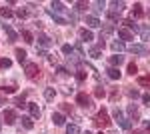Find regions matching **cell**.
I'll use <instances>...</instances> for the list:
<instances>
[{
    "mask_svg": "<svg viewBox=\"0 0 150 134\" xmlns=\"http://www.w3.org/2000/svg\"><path fill=\"white\" fill-rule=\"evenodd\" d=\"M92 122L98 126V128H108L110 126V116H108V112H106V108H102V110H98V114L92 118Z\"/></svg>",
    "mask_w": 150,
    "mask_h": 134,
    "instance_id": "obj_1",
    "label": "cell"
},
{
    "mask_svg": "<svg viewBox=\"0 0 150 134\" xmlns=\"http://www.w3.org/2000/svg\"><path fill=\"white\" fill-rule=\"evenodd\" d=\"M24 72H26L28 78H38V76H40V68H38L36 62H28V64L24 66Z\"/></svg>",
    "mask_w": 150,
    "mask_h": 134,
    "instance_id": "obj_2",
    "label": "cell"
},
{
    "mask_svg": "<svg viewBox=\"0 0 150 134\" xmlns=\"http://www.w3.org/2000/svg\"><path fill=\"white\" fill-rule=\"evenodd\" d=\"M128 50H130L132 54H140V56L148 54V46H146V44H130V46H128Z\"/></svg>",
    "mask_w": 150,
    "mask_h": 134,
    "instance_id": "obj_3",
    "label": "cell"
},
{
    "mask_svg": "<svg viewBox=\"0 0 150 134\" xmlns=\"http://www.w3.org/2000/svg\"><path fill=\"white\" fill-rule=\"evenodd\" d=\"M76 102H78L80 106H84V108H90V106H92V98H90L88 94H84V92H80V94L76 96Z\"/></svg>",
    "mask_w": 150,
    "mask_h": 134,
    "instance_id": "obj_4",
    "label": "cell"
},
{
    "mask_svg": "<svg viewBox=\"0 0 150 134\" xmlns=\"http://www.w3.org/2000/svg\"><path fill=\"white\" fill-rule=\"evenodd\" d=\"M50 10L54 12V14H58V16H60V14H64V12L68 10V8H66L62 2H52V4H50Z\"/></svg>",
    "mask_w": 150,
    "mask_h": 134,
    "instance_id": "obj_5",
    "label": "cell"
},
{
    "mask_svg": "<svg viewBox=\"0 0 150 134\" xmlns=\"http://www.w3.org/2000/svg\"><path fill=\"white\" fill-rule=\"evenodd\" d=\"M118 36H120L122 40H132V38H134V34L130 32L128 28H124V26H122V28H118Z\"/></svg>",
    "mask_w": 150,
    "mask_h": 134,
    "instance_id": "obj_6",
    "label": "cell"
},
{
    "mask_svg": "<svg viewBox=\"0 0 150 134\" xmlns=\"http://www.w3.org/2000/svg\"><path fill=\"white\" fill-rule=\"evenodd\" d=\"M2 28H4V32L8 34V38H10V42H16V40H18V34L14 32V30H12V28L8 26V24H2Z\"/></svg>",
    "mask_w": 150,
    "mask_h": 134,
    "instance_id": "obj_7",
    "label": "cell"
},
{
    "mask_svg": "<svg viewBox=\"0 0 150 134\" xmlns=\"http://www.w3.org/2000/svg\"><path fill=\"white\" fill-rule=\"evenodd\" d=\"M38 44L42 46V48H50V46H52V40L48 38L46 34H40V36H38Z\"/></svg>",
    "mask_w": 150,
    "mask_h": 134,
    "instance_id": "obj_8",
    "label": "cell"
},
{
    "mask_svg": "<svg viewBox=\"0 0 150 134\" xmlns=\"http://www.w3.org/2000/svg\"><path fill=\"white\" fill-rule=\"evenodd\" d=\"M86 24H88L90 28H100V26H102V22H100L96 16H86Z\"/></svg>",
    "mask_w": 150,
    "mask_h": 134,
    "instance_id": "obj_9",
    "label": "cell"
},
{
    "mask_svg": "<svg viewBox=\"0 0 150 134\" xmlns=\"http://www.w3.org/2000/svg\"><path fill=\"white\" fill-rule=\"evenodd\" d=\"M4 122L6 124H14L16 122V112L14 110H6L4 112Z\"/></svg>",
    "mask_w": 150,
    "mask_h": 134,
    "instance_id": "obj_10",
    "label": "cell"
},
{
    "mask_svg": "<svg viewBox=\"0 0 150 134\" xmlns=\"http://www.w3.org/2000/svg\"><path fill=\"white\" fill-rule=\"evenodd\" d=\"M52 122L56 124V126H62V124L66 122V118H64V114H60V112H54V114H52Z\"/></svg>",
    "mask_w": 150,
    "mask_h": 134,
    "instance_id": "obj_11",
    "label": "cell"
},
{
    "mask_svg": "<svg viewBox=\"0 0 150 134\" xmlns=\"http://www.w3.org/2000/svg\"><path fill=\"white\" fill-rule=\"evenodd\" d=\"M80 38H82V42H88V40H92L94 38V34L88 30V28H82L80 30Z\"/></svg>",
    "mask_w": 150,
    "mask_h": 134,
    "instance_id": "obj_12",
    "label": "cell"
},
{
    "mask_svg": "<svg viewBox=\"0 0 150 134\" xmlns=\"http://www.w3.org/2000/svg\"><path fill=\"white\" fill-rule=\"evenodd\" d=\"M48 14L52 16V20H54V22H56V24H66V22H68V20H66L64 16H58V14H54V12L50 10V8H48Z\"/></svg>",
    "mask_w": 150,
    "mask_h": 134,
    "instance_id": "obj_13",
    "label": "cell"
},
{
    "mask_svg": "<svg viewBox=\"0 0 150 134\" xmlns=\"http://www.w3.org/2000/svg\"><path fill=\"white\" fill-rule=\"evenodd\" d=\"M16 58H18V62H20V64H24V66L28 64V62H26V52H24L22 48H16Z\"/></svg>",
    "mask_w": 150,
    "mask_h": 134,
    "instance_id": "obj_14",
    "label": "cell"
},
{
    "mask_svg": "<svg viewBox=\"0 0 150 134\" xmlns=\"http://www.w3.org/2000/svg\"><path fill=\"white\" fill-rule=\"evenodd\" d=\"M122 62H124V56H120V54H116V56H112V58H110V66H120V64H122Z\"/></svg>",
    "mask_w": 150,
    "mask_h": 134,
    "instance_id": "obj_15",
    "label": "cell"
},
{
    "mask_svg": "<svg viewBox=\"0 0 150 134\" xmlns=\"http://www.w3.org/2000/svg\"><path fill=\"white\" fill-rule=\"evenodd\" d=\"M20 122H22V126L26 128V130H32V126H34V124H32V118H30V116H22V118H20Z\"/></svg>",
    "mask_w": 150,
    "mask_h": 134,
    "instance_id": "obj_16",
    "label": "cell"
},
{
    "mask_svg": "<svg viewBox=\"0 0 150 134\" xmlns=\"http://www.w3.org/2000/svg\"><path fill=\"white\" fill-rule=\"evenodd\" d=\"M106 72H108V76H110L112 80H118V78H120V70H118V68H114V66H110Z\"/></svg>",
    "mask_w": 150,
    "mask_h": 134,
    "instance_id": "obj_17",
    "label": "cell"
},
{
    "mask_svg": "<svg viewBox=\"0 0 150 134\" xmlns=\"http://www.w3.org/2000/svg\"><path fill=\"white\" fill-rule=\"evenodd\" d=\"M28 110H30V116H32V118H38V116H40L38 104H28Z\"/></svg>",
    "mask_w": 150,
    "mask_h": 134,
    "instance_id": "obj_18",
    "label": "cell"
},
{
    "mask_svg": "<svg viewBox=\"0 0 150 134\" xmlns=\"http://www.w3.org/2000/svg\"><path fill=\"white\" fill-rule=\"evenodd\" d=\"M142 14H144V10H142V4H138V2H136V4H134V8H132V16L140 18Z\"/></svg>",
    "mask_w": 150,
    "mask_h": 134,
    "instance_id": "obj_19",
    "label": "cell"
},
{
    "mask_svg": "<svg viewBox=\"0 0 150 134\" xmlns=\"http://www.w3.org/2000/svg\"><path fill=\"white\" fill-rule=\"evenodd\" d=\"M66 134H80L78 124H68V126H66Z\"/></svg>",
    "mask_w": 150,
    "mask_h": 134,
    "instance_id": "obj_20",
    "label": "cell"
},
{
    "mask_svg": "<svg viewBox=\"0 0 150 134\" xmlns=\"http://www.w3.org/2000/svg\"><path fill=\"white\" fill-rule=\"evenodd\" d=\"M22 38H24L26 44H32V42H34V36H32V32H28V30H24V32H22Z\"/></svg>",
    "mask_w": 150,
    "mask_h": 134,
    "instance_id": "obj_21",
    "label": "cell"
},
{
    "mask_svg": "<svg viewBox=\"0 0 150 134\" xmlns=\"http://www.w3.org/2000/svg\"><path fill=\"white\" fill-rule=\"evenodd\" d=\"M110 6H112V10H114V12H120L124 6H126V4H124V2H118V0H114V2H110Z\"/></svg>",
    "mask_w": 150,
    "mask_h": 134,
    "instance_id": "obj_22",
    "label": "cell"
},
{
    "mask_svg": "<svg viewBox=\"0 0 150 134\" xmlns=\"http://www.w3.org/2000/svg\"><path fill=\"white\" fill-rule=\"evenodd\" d=\"M0 16L2 18H12L14 16V10H10V8H0Z\"/></svg>",
    "mask_w": 150,
    "mask_h": 134,
    "instance_id": "obj_23",
    "label": "cell"
},
{
    "mask_svg": "<svg viewBox=\"0 0 150 134\" xmlns=\"http://www.w3.org/2000/svg\"><path fill=\"white\" fill-rule=\"evenodd\" d=\"M126 46H124V42H120V40H116V42H112V50L114 52H122Z\"/></svg>",
    "mask_w": 150,
    "mask_h": 134,
    "instance_id": "obj_24",
    "label": "cell"
},
{
    "mask_svg": "<svg viewBox=\"0 0 150 134\" xmlns=\"http://www.w3.org/2000/svg\"><path fill=\"white\" fill-rule=\"evenodd\" d=\"M106 18L110 20V24H112V22H116V20H118V12H114V10H108V12H106Z\"/></svg>",
    "mask_w": 150,
    "mask_h": 134,
    "instance_id": "obj_25",
    "label": "cell"
},
{
    "mask_svg": "<svg viewBox=\"0 0 150 134\" xmlns=\"http://www.w3.org/2000/svg\"><path fill=\"white\" fill-rule=\"evenodd\" d=\"M138 84H140V86L150 88V78H148V76H140V78H138Z\"/></svg>",
    "mask_w": 150,
    "mask_h": 134,
    "instance_id": "obj_26",
    "label": "cell"
},
{
    "mask_svg": "<svg viewBox=\"0 0 150 134\" xmlns=\"http://www.w3.org/2000/svg\"><path fill=\"white\" fill-rule=\"evenodd\" d=\"M120 126H122L124 130H130V128H132V122H130L128 118H122V120H120Z\"/></svg>",
    "mask_w": 150,
    "mask_h": 134,
    "instance_id": "obj_27",
    "label": "cell"
},
{
    "mask_svg": "<svg viewBox=\"0 0 150 134\" xmlns=\"http://www.w3.org/2000/svg\"><path fill=\"white\" fill-rule=\"evenodd\" d=\"M44 96H46L48 100H52V98L56 96V90H54V88H46V92H44Z\"/></svg>",
    "mask_w": 150,
    "mask_h": 134,
    "instance_id": "obj_28",
    "label": "cell"
},
{
    "mask_svg": "<svg viewBox=\"0 0 150 134\" xmlns=\"http://www.w3.org/2000/svg\"><path fill=\"white\" fill-rule=\"evenodd\" d=\"M88 54H90V58H94V60H96V58H100V48H90V52H88Z\"/></svg>",
    "mask_w": 150,
    "mask_h": 134,
    "instance_id": "obj_29",
    "label": "cell"
},
{
    "mask_svg": "<svg viewBox=\"0 0 150 134\" xmlns=\"http://www.w3.org/2000/svg\"><path fill=\"white\" fill-rule=\"evenodd\" d=\"M14 14H16L18 18H26V16H28V10H26V8H18V10L14 12Z\"/></svg>",
    "mask_w": 150,
    "mask_h": 134,
    "instance_id": "obj_30",
    "label": "cell"
},
{
    "mask_svg": "<svg viewBox=\"0 0 150 134\" xmlns=\"http://www.w3.org/2000/svg\"><path fill=\"white\" fill-rule=\"evenodd\" d=\"M128 114H130V116H138V108H136V104H130V106H128Z\"/></svg>",
    "mask_w": 150,
    "mask_h": 134,
    "instance_id": "obj_31",
    "label": "cell"
},
{
    "mask_svg": "<svg viewBox=\"0 0 150 134\" xmlns=\"http://www.w3.org/2000/svg\"><path fill=\"white\" fill-rule=\"evenodd\" d=\"M128 96L136 100V98H140V92H138V90H136V88H130V90H128Z\"/></svg>",
    "mask_w": 150,
    "mask_h": 134,
    "instance_id": "obj_32",
    "label": "cell"
},
{
    "mask_svg": "<svg viewBox=\"0 0 150 134\" xmlns=\"http://www.w3.org/2000/svg\"><path fill=\"white\" fill-rule=\"evenodd\" d=\"M0 66H2V68H10L12 66V60H8V58H0Z\"/></svg>",
    "mask_w": 150,
    "mask_h": 134,
    "instance_id": "obj_33",
    "label": "cell"
},
{
    "mask_svg": "<svg viewBox=\"0 0 150 134\" xmlns=\"http://www.w3.org/2000/svg\"><path fill=\"white\" fill-rule=\"evenodd\" d=\"M76 80H78V82H84V80H86V72H84V70H78V72H76Z\"/></svg>",
    "mask_w": 150,
    "mask_h": 134,
    "instance_id": "obj_34",
    "label": "cell"
},
{
    "mask_svg": "<svg viewBox=\"0 0 150 134\" xmlns=\"http://www.w3.org/2000/svg\"><path fill=\"white\" fill-rule=\"evenodd\" d=\"M136 72H138V68H136V64H134V62H130V64H128V74H132V76H134Z\"/></svg>",
    "mask_w": 150,
    "mask_h": 134,
    "instance_id": "obj_35",
    "label": "cell"
},
{
    "mask_svg": "<svg viewBox=\"0 0 150 134\" xmlns=\"http://www.w3.org/2000/svg\"><path fill=\"white\" fill-rule=\"evenodd\" d=\"M72 52H74V48H72L70 44H64V46H62V54H72Z\"/></svg>",
    "mask_w": 150,
    "mask_h": 134,
    "instance_id": "obj_36",
    "label": "cell"
},
{
    "mask_svg": "<svg viewBox=\"0 0 150 134\" xmlns=\"http://www.w3.org/2000/svg\"><path fill=\"white\" fill-rule=\"evenodd\" d=\"M94 96H96V98H102V96H104V88H102V86H96V90H94Z\"/></svg>",
    "mask_w": 150,
    "mask_h": 134,
    "instance_id": "obj_37",
    "label": "cell"
},
{
    "mask_svg": "<svg viewBox=\"0 0 150 134\" xmlns=\"http://www.w3.org/2000/svg\"><path fill=\"white\" fill-rule=\"evenodd\" d=\"M112 114H114V118H116V120H122V116H124L120 108H114V112H112Z\"/></svg>",
    "mask_w": 150,
    "mask_h": 134,
    "instance_id": "obj_38",
    "label": "cell"
},
{
    "mask_svg": "<svg viewBox=\"0 0 150 134\" xmlns=\"http://www.w3.org/2000/svg\"><path fill=\"white\" fill-rule=\"evenodd\" d=\"M24 98H26V94H22V96L16 98V106H18V108H22V106H24Z\"/></svg>",
    "mask_w": 150,
    "mask_h": 134,
    "instance_id": "obj_39",
    "label": "cell"
},
{
    "mask_svg": "<svg viewBox=\"0 0 150 134\" xmlns=\"http://www.w3.org/2000/svg\"><path fill=\"white\" fill-rule=\"evenodd\" d=\"M140 34H142V40H148V38H150L148 28H142V30H140Z\"/></svg>",
    "mask_w": 150,
    "mask_h": 134,
    "instance_id": "obj_40",
    "label": "cell"
},
{
    "mask_svg": "<svg viewBox=\"0 0 150 134\" xmlns=\"http://www.w3.org/2000/svg\"><path fill=\"white\" fill-rule=\"evenodd\" d=\"M76 10H86V2H76Z\"/></svg>",
    "mask_w": 150,
    "mask_h": 134,
    "instance_id": "obj_41",
    "label": "cell"
},
{
    "mask_svg": "<svg viewBox=\"0 0 150 134\" xmlns=\"http://www.w3.org/2000/svg\"><path fill=\"white\" fill-rule=\"evenodd\" d=\"M60 108H62V112H66V114H68V112H72L70 104H60Z\"/></svg>",
    "mask_w": 150,
    "mask_h": 134,
    "instance_id": "obj_42",
    "label": "cell"
},
{
    "mask_svg": "<svg viewBox=\"0 0 150 134\" xmlns=\"http://www.w3.org/2000/svg\"><path fill=\"white\" fill-rule=\"evenodd\" d=\"M2 92H6V94H12V92H14V86H4V88H2Z\"/></svg>",
    "mask_w": 150,
    "mask_h": 134,
    "instance_id": "obj_43",
    "label": "cell"
},
{
    "mask_svg": "<svg viewBox=\"0 0 150 134\" xmlns=\"http://www.w3.org/2000/svg\"><path fill=\"white\" fill-rule=\"evenodd\" d=\"M142 102H144V104H148V106H150V94H142Z\"/></svg>",
    "mask_w": 150,
    "mask_h": 134,
    "instance_id": "obj_44",
    "label": "cell"
},
{
    "mask_svg": "<svg viewBox=\"0 0 150 134\" xmlns=\"http://www.w3.org/2000/svg\"><path fill=\"white\" fill-rule=\"evenodd\" d=\"M104 30H106V34H110V32H112V30H114V26H112V24L108 22V24H106V26H104Z\"/></svg>",
    "mask_w": 150,
    "mask_h": 134,
    "instance_id": "obj_45",
    "label": "cell"
},
{
    "mask_svg": "<svg viewBox=\"0 0 150 134\" xmlns=\"http://www.w3.org/2000/svg\"><path fill=\"white\" fill-rule=\"evenodd\" d=\"M58 74H62V76H64V74H68V70H66V68H62V66H60V68H58Z\"/></svg>",
    "mask_w": 150,
    "mask_h": 134,
    "instance_id": "obj_46",
    "label": "cell"
},
{
    "mask_svg": "<svg viewBox=\"0 0 150 134\" xmlns=\"http://www.w3.org/2000/svg\"><path fill=\"white\" fill-rule=\"evenodd\" d=\"M4 104H6V98H4V96L0 94V106H4Z\"/></svg>",
    "mask_w": 150,
    "mask_h": 134,
    "instance_id": "obj_47",
    "label": "cell"
},
{
    "mask_svg": "<svg viewBox=\"0 0 150 134\" xmlns=\"http://www.w3.org/2000/svg\"><path fill=\"white\" fill-rule=\"evenodd\" d=\"M144 130H146V132H150V122H144Z\"/></svg>",
    "mask_w": 150,
    "mask_h": 134,
    "instance_id": "obj_48",
    "label": "cell"
},
{
    "mask_svg": "<svg viewBox=\"0 0 150 134\" xmlns=\"http://www.w3.org/2000/svg\"><path fill=\"white\" fill-rule=\"evenodd\" d=\"M130 134H142V132H130Z\"/></svg>",
    "mask_w": 150,
    "mask_h": 134,
    "instance_id": "obj_49",
    "label": "cell"
},
{
    "mask_svg": "<svg viewBox=\"0 0 150 134\" xmlns=\"http://www.w3.org/2000/svg\"><path fill=\"white\" fill-rule=\"evenodd\" d=\"M84 134H92V132H84Z\"/></svg>",
    "mask_w": 150,
    "mask_h": 134,
    "instance_id": "obj_50",
    "label": "cell"
},
{
    "mask_svg": "<svg viewBox=\"0 0 150 134\" xmlns=\"http://www.w3.org/2000/svg\"><path fill=\"white\" fill-rule=\"evenodd\" d=\"M148 16H150V10H148Z\"/></svg>",
    "mask_w": 150,
    "mask_h": 134,
    "instance_id": "obj_51",
    "label": "cell"
},
{
    "mask_svg": "<svg viewBox=\"0 0 150 134\" xmlns=\"http://www.w3.org/2000/svg\"><path fill=\"white\" fill-rule=\"evenodd\" d=\"M114 134H118V132H114Z\"/></svg>",
    "mask_w": 150,
    "mask_h": 134,
    "instance_id": "obj_52",
    "label": "cell"
},
{
    "mask_svg": "<svg viewBox=\"0 0 150 134\" xmlns=\"http://www.w3.org/2000/svg\"><path fill=\"white\" fill-rule=\"evenodd\" d=\"M148 78H150V76H148Z\"/></svg>",
    "mask_w": 150,
    "mask_h": 134,
    "instance_id": "obj_53",
    "label": "cell"
},
{
    "mask_svg": "<svg viewBox=\"0 0 150 134\" xmlns=\"http://www.w3.org/2000/svg\"><path fill=\"white\" fill-rule=\"evenodd\" d=\"M0 68H2V66H0Z\"/></svg>",
    "mask_w": 150,
    "mask_h": 134,
    "instance_id": "obj_54",
    "label": "cell"
},
{
    "mask_svg": "<svg viewBox=\"0 0 150 134\" xmlns=\"http://www.w3.org/2000/svg\"><path fill=\"white\" fill-rule=\"evenodd\" d=\"M100 134H102V132H100Z\"/></svg>",
    "mask_w": 150,
    "mask_h": 134,
    "instance_id": "obj_55",
    "label": "cell"
}]
</instances>
